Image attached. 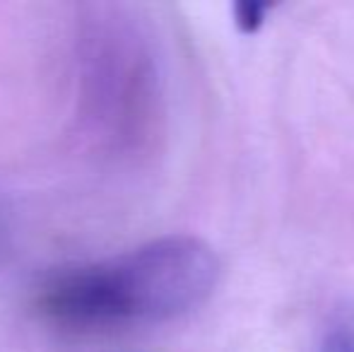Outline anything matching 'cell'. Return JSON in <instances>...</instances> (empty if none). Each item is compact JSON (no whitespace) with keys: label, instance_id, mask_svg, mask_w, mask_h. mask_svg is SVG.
Listing matches in <instances>:
<instances>
[{"label":"cell","instance_id":"2","mask_svg":"<svg viewBox=\"0 0 354 352\" xmlns=\"http://www.w3.org/2000/svg\"><path fill=\"white\" fill-rule=\"evenodd\" d=\"M318 352H354V311L342 309L328 321Z\"/></svg>","mask_w":354,"mask_h":352},{"label":"cell","instance_id":"1","mask_svg":"<svg viewBox=\"0 0 354 352\" xmlns=\"http://www.w3.org/2000/svg\"><path fill=\"white\" fill-rule=\"evenodd\" d=\"M217 277L219 261L205 241L171 234L66 268L44 285L39 306L53 321L84 328L159 324L201 306Z\"/></svg>","mask_w":354,"mask_h":352},{"label":"cell","instance_id":"3","mask_svg":"<svg viewBox=\"0 0 354 352\" xmlns=\"http://www.w3.org/2000/svg\"><path fill=\"white\" fill-rule=\"evenodd\" d=\"M268 5H258V3H236L234 5V22H236L239 32L243 34H253L263 27L268 15Z\"/></svg>","mask_w":354,"mask_h":352}]
</instances>
